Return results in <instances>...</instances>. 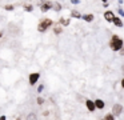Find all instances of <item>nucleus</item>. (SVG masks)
Wrapping results in <instances>:
<instances>
[{
    "label": "nucleus",
    "mask_w": 124,
    "mask_h": 120,
    "mask_svg": "<svg viewBox=\"0 0 124 120\" xmlns=\"http://www.w3.org/2000/svg\"><path fill=\"white\" fill-rule=\"evenodd\" d=\"M59 23H60V24H63V25H68V24H70V20H65V19H60Z\"/></svg>",
    "instance_id": "obj_18"
},
{
    "label": "nucleus",
    "mask_w": 124,
    "mask_h": 120,
    "mask_svg": "<svg viewBox=\"0 0 124 120\" xmlns=\"http://www.w3.org/2000/svg\"><path fill=\"white\" fill-rule=\"evenodd\" d=\"M4 9H6V11H14L15 8H14V5H11V4H7V5H4Z\"/></svg>",
    "instance_id": "obj_17"
},
{
    "label": "nucleus",
    "mask_w": 124,
    "mask_h": 120,
    "mask_svg": "<svg viewBox=\"0 0 124 120\" xmlns=\"http://www.w3.org/2000/svg\"><path fill=\"white\" fill-rule=\"evenodd\" d=\"M103 1H107V0H103Z\"/></svg>",
    "instance_id": "obj_26"
},
{
    "label": "nucleus",
    "mask_w": 124,
    "mask_h": 120,
    "mask_svg": "<svg viewBox=\"0 0 124 120\" xmlns=\"http://www.w3.org/2000/svg\"><path fill=\"white\" fill-rule=\"evenodd\" d=\"M52 25H54V21H52L51 19L43 17V19H40V21H39V24H38V31L40 32V33H44V32H47Z\"/></svg>",
    "instance_id": "obj_1"
},
{
    "label": "nucleus",
    "mask_w": 124,
    "mask_h": 120,
    "mask_svg": "<svg viewBox=\"0 0 124 120\" xmlns=\"http://www.w3.org/2000/svg\"><path fill=\"white\" fill-rule=\"evenodd\" d=\"M25 120H38V115L35 112H30L25 115Z\"/></svg>",
    "instance_id": "obj_9"
},
{
    "label": "nucleus",
    "mask_w": 124,
    "mask_h": 120,
    "mask_svg": "<svg viewBox=\"0 0 124 120\" xmlns=\"http://www.w3.org/2000/svg\"><path fill=\"white\" fill-rule=\"evenodd\" d=\"M52 5H54V3H51V1H43L40 5V11L41 12H47V11L52 9Z\"/></svg>",
    "instance_id": "obj_4"
},
{
    "label": "nucleus",
    "mask_w": 124,
    "mask_h": 120,
    "mask_svg": "<svg viewBox=\"0 0 124 120\" xmlns=\"http://www.w3.org/2000/svg\"><path fill=\"white\" fill-rule=\"evenodd\" d=\"M81 19H84L85 21H92L93 20V15H92V13H87V15L81 16Z\"/></svg>",
    "instance_id": "obj_11"
},
{
    "label": "nucleus",
    "mask_w": 124,
    "mask_h": 120,
    "mask_svg": "<svg viewBox=\"0 0 124 120\" xmlns=\"http://www.w3.org/2000/svg\"><path fill=\"white\" fill-rule=\"evenodd\" d=\"M121 87H123V88H124V79H123V80H121Z\"/></svg>",
    "instance_id": "obj_24"
},
{
    "label": "nucleus",
    "mask_w": 124,
    "mask_h": 120,
    "mask_svg": "<svg viewBox=\"0 0 124 120\" xmlns=\"http://www.w3.org/2000/svg\"><path fill=\"white\" fill-rule=\"evenodd\" d=\"M101 120H103V119H101Z\"/></svg>",
    "instance_id": "obj_27"
},
{
    "label": "nucleus",
    "mask_w": 124,
    "mask_h": 120,
    "mask_svg": "<svg viewBox=\"0 0 124 120\" xmlns=\"http://www.w3.org/2000/svg\"><path fill=\"white\" fill-rule=\"evenodd\" d=\"M93 103H95V108H96V109H103L105 107V103L101 100V99H96Z\"/></svg>",
    "instance_id": "obj_7"
},
{
    "label": "nucleus",
    "mask_w": 124,
    "mask_h": 120,
    "mask_svg": "<svg viewBox=\"0 0 124 120\" xmlns=\"http://www.w3.org/2000/svg\"><path fill=\"white\" fill-rule=\"evenodd\" d=\"M121 111H123V107H121L120 104H115V105L112 107V112H111V113H112L113 116H119V115L121 113Z\"/></svg>",
    "instance_id": "obj_5"
},
{
    "label": "nucleus",
    "mask_w": 124,
    "mask_h": 120,
    "mask_svg": "<svg viewBox=\"0 0 124 120\" xmlns=\"http://www.w3.org/2000/svg\"><path fill=\"white\" fill-rule=\"evenodd\" d=\"M54 5H55V7H54V9H55V11H60V9H62V5H60L59 3H55Z\"/></svg>",
    "instance_id": "obj_19"
},
{
    "label": "nucleus",
    "mask_w": 124,
    "mask_h": 120,
    "mask_svg": "<svg viewBox=\"0 0 124 120\" xmlns=\"http://www.w3.org/2000/svg\"><path fill=\"white\" fill-rule=\"evenodd\" d=\"M103 120H115V116H113L112 113H107V115L104 116V119H103Z\"/></svg>",
    "instance_id": "obj_16"
},
{
    "label": "nucleus",
    "mask_w": 124,
    "mask_h": 120,
    "mask_svg": "<svg viewBox=\"0 0 124 120\" xmlns=\"http://www.w3.org/2000/svg\"><path fill=\"white\" fill-rule=\"evenodd\" d=\"M109 47L112 48L113 51H120L121 48H123V40H121L117 35H113L111 41H109Z\"/></svg>",
    "instance_id": "obj_2"
},
{
    "label": "nucleus",
    "mask_w": 124,
    "mask_h": 120,
    "mask_svg": "<svg viewBox=\"0 0 124 120\" xmlns=\"http://www.w3.org/2000/svg\"><path fill=\"white\" fill-rule=\"evenodd\" d=\"M71 16L75 17V19H81V15L78 12V11H72V12H71Z\"/></svg>",
    "instance_id": "obj_14"
},
{
    "label": "nucleus",
    "mask_w": 124,
    "mask_h": 120,
    "mask_svg": "<svg viewBox=\"0 0 124 120\" xmlns=\"http://www.w3.org/2000/svg\"><path fill=\"white\" fill-rule=\"evenodd\" d=\"M36 103H38V105H43V104L46 103V99L41 97V96H38V97H36Z\"/></svg>",
    "instance_id": "obj_13"
},
{
    "label": "nucleus",
    "mask_w": 124,
    "mask_h": 120,
    "mask_svg": "<svg viewBox=\"0 0 124 120\" xmlns=\"http://www.w3.org/2000/svg\"><path fill=\"white\" fill-rule=\"evenodd\" d=\"M85 107H87V109H88L89 112H93L95 109V103H93V100H89V99H87L85 100Z\"/></svg>",
    "instance_id": "obj_6"
},
{
    "label": "nucleus",
    "mask_w": 124,
    "mask_h": 120,
    "mask_svg": "<svg viewBox=\"0 0 124 120\" xmlns=\"http://www.w3.org/2000/svg\"><path fill=\"white\" fill-rule=\"evenodd\" d=\"M0 120H7V116L6 115H1V116H0Z\"/></svg>",
    "instance_id": "obj_21"
},
{
    "label": "nucleus",
    "mask_w": 124,
    "mask_h": 120,
    "mask_svg": "<svg viewBox=\"0 0 124 120\" xmlns=\"http://www.w3.org/2000/svg\"><path fill=\"white\" fill-rule=\"evenodd\" d=\"M24 9L27 11V12H32V11H33V5L32 4H27V5H24Z\"/></svg>",
    "instance_id": "obj_15"
},
{
    "label": "nucleus",
    "mask_w": 124,
    "mask_h": 120,
    "mask_svg": "<svg viewBox=\"0 0 124 120\" xmlns=\"http://www.w3.org/2000/svg\"><path fill=\"white\" fill-rule=\"evenodd\" d=\"M123 72H124V65H123Z\"/></svg>",
    "instance_id": "obj_25"
},
{
    "label": "nucleus",
    "mask_w": 124,
    "mask_h": 120,
    "mask_svg": "<svg viewBox=\"0 0 124 120\" xmlns=\"http://www.w3.org/2000/svg\"><path fill=\"white\" fill-rule=\"evenodd\" d=\"M104 17L107 21H112L113 17H115V15H113V12H111V11H107V12L104 13Z\"/></svg>",
    "instance_id": "obj_8"
},
{
    "label": "nucleus",
    "mask_w": 124,
    "mask_h": 120,
    "mask_svg": "<svg viewBox=\"0 0 124 120\" xmlns=\"http://www.w3.org/2000/svg\"><path fill=\"white\" fill-rule=\"evenodd\" d=\"M112 23L115 24V25H117V27H121V25H123V23H121V20H120V19H119V17H116V16H115V17H113Z\"/></svg>",
    "instance_id": "obj_12"
},
{
    "label": "nucleus",
    "mask_w": 124,
    "mask_h": 120,
    "mask_svg": "<svg viewBox=\"0 0 124 120\" xmlns=\"http://www.w3.org/2000/svg\"><path fill=\"white\" fill-rule=\"evenodd\" d=\"M39 79H40V73H39V72H32V73H30V76H28V83H30L31 87H35V85L38 84Z\"/></svg>",
    "instance_id": "obj_3"
},
{
    "label": "nucleus",
    "mask_w": 124,
    "mask_h": 120,
    "mask_svg": "<svg viewBox=\"0 0 124 120\" xmlns=\"http://www.w3.org/2000/svg\"><path fill=\"white\" fill-rule=\"evenodd\" d=\"M16 120H23V117H22V116H17V117H16Z\"/></svg>",
    "instance_id": "obj_23"
},
{
    "label": "nucleus",
    "mask_w": 124,
    "mask_h": 120,
    "mask_svg": "<svg viewBox=\"0 0 124 120\" xmlns=\"http://www.w3.org/2000/svg\"><path fill=\"white\" fill-rule=\"evenodd\" d=\"M43 89H44V84H40L38 87V93H41V92H43Z\"/></svg>",
    "instance_id": "obj_20"
},
{
    "label": "nucleus",
    "mask_w": 124,
    "mask_h": 120,
    "mask_svg": "<svg viewBox=\"0 0 124 120\" xmlns=\"http://www.w3.org/2000/svg\"><path fill=\"white\" fill-rule=\"evenodd\" d=\"M43 116H48V111H44L43 112Z\"/></svg>",
    "instance_id": "obj_22"
},
{
    "label": "nucleus",
    "mask_w": 124,
    "mask_h": 120,
    "mask_svg": "<svg viewBox=\"0 0 124 120\" xmlns=\"http://www.w3.org/2000/svg\"><path fill=\"white\" fill-rule=\"evenodd\" d=\"M54 32H55L56 35H60V33L63 32V27L60 25V24H56V25L54 27Z\"/></svg>",
    "instance_id": "obj_10"
}]
</instances>
